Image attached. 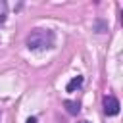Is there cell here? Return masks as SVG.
Returning <instances> with one entry per match:
<instances>
[{
	"label": "cell",
	"instance_id": "cell-4",
	"mask_svg": "<svg viewBox=\"0 0 123 123\" xmlns=\"http://www.w3.org/2000/svg\"><path fill=\"white\" fill-rule=\"evenodd\" d=\"M81 85H83V77L81 75H77V77H73L69 83H67V92H73V90H77V88H81Z\"/></svg>",
	"mask_w": 123,
	"mask_h": 123
},
{
	"label": "cell",
	"instance_id": "cell-1",
	"mask_svg": "<svg viewBox=\"0 0 123 123\" xmlns=\"http://www.w3.org/2000/svg\"><path fill=\"white\" fill-rule=\"evenodd\" d=\"M54 33L50 29H33L27 35V48L29 50H44V48H52L54 46Z\"/></svg>",
	"mask_w": 123,
	"mask_h": 123
},
{
	"label": "cell",
	"instance_id": "cell-6",
	"mask_svg": "<svg viewBox=\"0 0 123 123\" xmlns=\"http://www.w3.org/2000/svg\"><path fill=\"white\" fill-rule=\"evenodd\" d=\"M27 123H37V117H29V119H27Z\"/></svg>",
	"mask_w": 123,
	"mask_h": 123
},
{
	"label": "cell",
	"instance_id": "cell-3",
	"mask_svg": "<svg viewBox=\"0 0 123 123\" xmlns=\"http://www.w3.org/2000/svg\"><path fill=\"white\" fill-rule=\"evenodd\" d=\"M63 106H65L67 113H71V115H77V113L81 111V104H79V102H73V100H65V102H63Z\"/></svg>",
	"mask_w": 123,
	"mask_h": 123
},
{
	"label": "cell",
	"instance_id": "cell-7",
	"mask_svg": "<svg viewBox=\"0 0 123 123\" xmlns=\"http://www.w3.org/2000/svg\"><path fill=\"white\" fill-rule=\"evenodd\" d=\"M79 123H88V121H79Z\"/></svg>",
	"mask_w": 123,
	"mask_h": 123
},
{
	"label": "cell",
	"instance_id": "cell-5",
	"mask_svg": "<svg viewBox=\"0 0 123 123\" xmlns=\"http://www.w3.org/2000/svg\"><path fill=\"white\" fill-rule=\"evenodd\" d=\"M6 12H8V6H6V2H2V0H0V21H4Z\"/></svg>",
	"mask_w": 123,
	"mask_h": 123
},
{
	"label": "cell",
	"instance_id": "cell-2",
	"mask_svg": "<svg viewBox=\"0 0 123 123\" xmlns=\"http://www.w3.org/2000/svg\"><path fill=\"white\" fill-rule=\"evenodd\" d=\"M119 100L115 96H104V113L106 115H117L119 113Z\"/></svg>",
	"mask_w": 123,
	"mask_h": 123
}]
</instances>
